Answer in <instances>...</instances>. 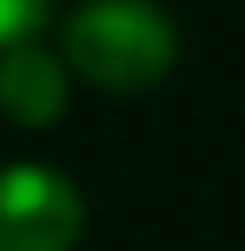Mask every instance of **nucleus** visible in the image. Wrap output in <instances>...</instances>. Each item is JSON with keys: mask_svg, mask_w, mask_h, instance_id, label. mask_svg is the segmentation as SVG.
Masks as SVG:
<instances>
[{"mask_svg": "<svg viewBox=\"0 0 245 251\" xmlns=\"http://www.w3.org/2000/svg\"><path fill=\"white\" fill-rule=\"evenodd\" d=\"M84 234V196L45 162L0 168V251H73Z\"/></svg>", "mask_w": 245, "mask_h": 251, "instance_id": "obj_2", "label": "nucleus"}, {"mask_svg": "<svg viewBox=\"0 0 245 251\" xmlns=\"http://www.w3.org/2000/svg\"><path fill=\"white\" fill-rule=\"evenodd\" d=\"M67 95H73V73L39 39H22V45L0 50V112L17 128H50L62 123Z\"/></svg>", "mask_w": 245, "mask_h": 251, "instance_id": "obj_3", "label": "nucleus"}, {"mask_svg": "<svg viewBox=\"0 0 245 251\" xmlns=\"http://www.w3.org/2000/svg\"><path fill=\"white\" fill-rule=\"evenodd\" d=\"M73 78H89L95 90L134 95L167 78L178 62V28L156 0H84L62 23V50Z\"/></svg>", "mask_w": 245, "mask_h": 251, "instance_id": "obj_1", "label": "nucleus"}, {"mask_svg": "<svg viewBox=\"0 0 245 251\" xmlns=\"http://www.w3.org/2000/svg\"><path fill=\"white\" fill-rule=\"evenodd\" d=\"M50 0H0V50L6 45H22V39L39 34Z\"/></svg>", "mask_w": 245, "mask_h": 251, "instance_id": "obj_4", "label": "nucleus"}]
</instances>
